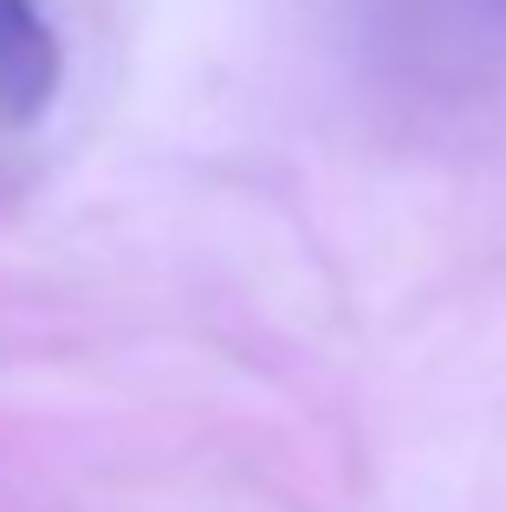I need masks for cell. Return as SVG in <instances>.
I'll return each mask as SVG.
<instances>
[{"label":"cell","mask_w":506,"mask_h":512,"mask_svg":"<svg viewBox=\"0 0 506 512\" xmlns=\"http://www.w3.org/2000/svg\"><path fill=\"white\" fill-rule=\"evenodd\" d=\"M59 39L33 0H0V124H33L59 98Z\"/></svg>","instance_id":"1"}]
</instances>
